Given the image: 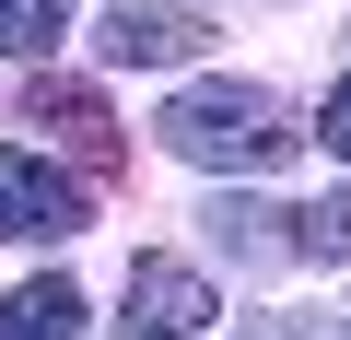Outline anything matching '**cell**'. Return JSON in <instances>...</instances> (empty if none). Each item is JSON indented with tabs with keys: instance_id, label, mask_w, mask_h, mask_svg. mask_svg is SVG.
I'll use <instances>...</instances> for the list:
<instances>
[{
	"instance_id": "obj_11",
	"label": "cell",
	"mask_w": 351,
	"mask_h": 340,
	"mask_svg": "<svg viewBox=\"0 0 351 340\" xmlns=\"http://www.w3.org/2000/svg\"><path fill=\"white\" fill-rule=\"evenodd\" d=\"M269 340H351V317H339V328H328V317H281Z\"/></svg>"
},
{
	"instance_id": "obj_7",
	"label": "cell",
	"mask_w": 351,
	"mask_h": 340,
	"mask_svg": "<svg viewBox=\"0 0 351 340\" xmlns=\"http://www.w3.org/2000/svg\"><path fill=\"white\" fill-rule=\"evenodd\" d=\"M71 328H82V293H71L59 270H47V282H24L12 305H0V340H71Z\"/></svg>"
},
{
	"instance_id": "obj_1",
	"label": "cell",
	"mask_w": 351,
	"mask_h": 340,
	"mask_svg": "<svg viewBox=\"0 0 351 340\" xmlns=\"http://www.w3.org/2000/svg\"><path fill=\"white\" fill-rule=\"evenodd\" d=\"M152 141L176 164H211V177H258V164H281L304 129H293V106L269 82H188V94H164Z\"/></svg>"
},
{
	"instance_id": "obj_2",
	"label": "cell",
	"mask_w": 351,
	"mask_h": 340,
	"mask_svg": "<svg viewBox=\"0 0 351 340\" xmlns=\"http://www.w3.org/2000/svg\"><path fill=\"white\" fill-rule=\"evenodd\" d=\"M211 282L188 258H129V305H117V340H211Z\"/></svg>"
},
{
	"instance_id": "obj_4",
	"label": "cell",
	"mask_w": 351,
	"mask_h": 340,
	"mask_svg": "<svg viewBox=\"0 0 351 340\" xmlns=\"http://www.w3.org/2000/svg\"><path fill=\"white\" fill-rule=\"evenodd\" d=\"M199 12H188V0H117V12L94 24V47L117 59V71H176V59H199Z\"/></svg>"
},
{
	"instance_id": "obj_10",
	"label": "cell",
	"mask_w": 351,
	"mask_h": 340,
	"mask_svg": "<svg viewBox=\"0 0 351 340\" xmlns=\"http://www.w3.org/2000/svg\"><path fill=\"white\" fill-rule=\"evenodd\" d=\"M316 129H328V152L351 164V82H328V117H316Z\"/></svg>"
},
{
	"instance_id": "obj_8",
	"label": "cell",
	"mask_w": 351,
	"mask_h": 340,
	"mask_svg": "<svg viewBox=\"0 0 351 340\" xmlns=\"http://www.w3.org/2000/svg\"><path fill=\"white\" fill-rule=\"evenodd\" d=\"M71 12H82V0H0V47H12V59H47L71 36Z\"/></svg>"
},
{
	"instance_id": "obj_9",
	"label": "cell",
	"mask_w": 351,
	"mask_h": 340,
	"mask_svg": "<svg viewBox=\"0 0 351 340\" xmlns=\"http://www.w3.org/2000/svg\"><path fill=\"white\" fill-rule=\"evenodd\" d=\"M293 258H328V270L351 258V188H328L316 212H293Z\"/></svg>"
},
{
	"instance_id": "obj_5",
	"label": "cell",
	"mask_w": 351,
	"mask_h": 340,
	"mask_svg": "<svg viewBox=\"0 0 351 340\" xmlns=\"http://www.w3.org/2000/svg\"><path fill=\"white\" fill-rule=\"evenodd\" d=\"M36 129H59L71 164H117V117H106L94 82H36Z\"/></svg>"
},
{
	"instance_id": "obj_3",
	"label": "cell",
	"mask_w": 351,
	"mask_h": 340,
	"mask_svg": "<svg viewBox=\"0 0 351 340\" xmlns=\"http://www.w3.org/2000/svg\"><path fill=\"white\" fill-rule=\"evenodd\" d=\"M0 235H12V247L82 235V177H71V164H47V152H0Z\"/></svg>"
},
{
	"instance_id": "obj_6",
	"label": "cell",
	"mask_w": 351,
	"mask_h": 340,
	"mask_svg": "<svg viewBox=\"0 0 351 340\" xmlns=\"http://www.w3.org/2000/svg\"><path fill=\"white\" fill-rule=\"evenodd\" d=\"M199 223H211V247H223V258H246V270H281V258H293V235H281L293 212H269V200H234V188H223Z\"/></svg>"
}]
</instances>
